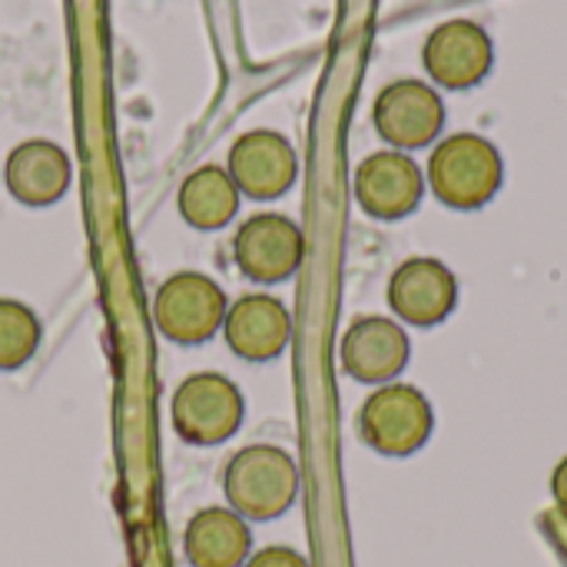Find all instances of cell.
I'll list each match as a JSON object with an SVG mask.
<instances>
[{"instance_id": "obj_16", "label": "cell", "mask_w": 567, "mask_h": 567, "mask_svg": "<svg viewBox=\"0 0 567 567\" xmlns=\"http://www.w3.org/2000/svg\"><path fill=\"white\" fill-rule=\"evenodd\" d=\"M239 189L223 166H199L193 169L176 196L179 216L196 229H223L239 213Z\"/></svg>"}, {"instance_id": "obj_11", "label": "cell", "mask_w": 567, "mask_h": 567, "mask_svg": "<svg viewBox=\"0 0 567 567\" xmlns=\"http://www.w3.org/2000/svg\"><path fill=\"white\" fill-rule=\"evenodd\" d=\"M425 176L402 150H379L355 169V199L375 219H402L419 209Z\"/></svg>"}, {"instance_id": "obj_5", "label": "cell", "mask_w": 567, "mask_h": 567, "mask_svg": "<svg viewBox=\"0 0 567 567\" xmlns=\"http://www.w3.org/2000/svg\"><path fill=\"white\" fill-rule=\"evenodd\" d=\"M246 402L233 379L219 372H196L173 392V429L189 445H219L236 435Z\"/></svg>"}, {"instance_id": "obj_18", "label": "cell", "mask_w": 567, "mask_h": 567, "mask_svg": "<svg viewBox=\"0 0 567 567\" xmlns=\"http://www.w3.org/2000/svg\"><path fill=\"white\" fill-rule=\"evenodd\" d=\"M243 567H312V565L306 561V555H299V551H292V548H286V545H272V548H262V551L249 555Z\"/></svg>"}, {"instance_id": "obj_14", "label": "cell", "mask_w": 567, "mask_h": 567, "mask_svg": "<svg viewBox=\"0 0 567 567\" xmlns=\"http://www.w3.org/2000/svg\"><path fill=\"white\" fill-rule=\"evenodd\" d=\"M73 166L53 140L17 143L3 163V186L23 206H53L70 189Z\"/></svg>"}, {"instance_id": "obj_9", "label": "cell", "mask_w": 567, "mask_h": 567, "mask_svg": "<svg viewBox=\"0 0 567 567\" xmlns=\"http://www.w3.org/2000/svg\"><path fill=\"white\" fill-rule=\"evenodd\" d=\"M226 173L249 199H279L299 176V156L292 143L276 130L243 133L226 159Z\"/></svg>"}, {"instance_id": "obj_19", "label": "cell", "mask_w": 567, "mask_h": 567, "mask_svg": "<svg viewBox=\"0 0 567 567\" xmlns=\"http://www.w3.org/2000/svg\"><path fill=\"white\" fill-rule=\"evenodd\" d=\"M551 495H555V502L567 512V458L558 462V468L551 475Z\"/></svg>"}, {"instance_id": "obj_2", "label": "cell", "mask_w": 567, "mask_h": 567, "mask_svg": "<svg viewBox=\"0 0 567 567\" xmlns=\"http://www.w3.org/2000/svg\"><path fill=\"white\" fill-rule=\"evenodd\" d=\"M505 166L492 140L478 133H452L429 156V186L452 209H482L495 199Z\"/></svg>"}, {"instance_id": "obj_1", "label": "cell", "mask_w": 567, "mask_h": 567, "mask_svg": "<svg viewBox=\"0 0 567 567\" xmlns=\"http://www.w3.org/2000/svg\"><path fill=\"white\" fill-rule=\"evenodd\" d=\"M223 492L246 522H269L289 512L299 492V465L279 445H246L223 468Z\"/></svg>"}, {"instance_id": "obj_13", "label": "cell", "mask_w": 567, "mask_h": 567, "mask_svg": "<svg viewBox=\"0 0 567 567\" xmlns=\"http://www.w3.org/2000/svg\"><path fill=\"white\" fill-rule=\"evenodd\" d=\"M226 346L246 362H269L286 352L292 339V316L272 292H246L229 302L223 319Z\"/></svg>"}, {"instance_id": "obj_7", "label": "cell", "mask_w": 567, "mask_h": 567, "mask_svg": "<svg viewBox=\"0 0 567 567\" xmlns=\"http://www.w3.org/2000/svg\"><path fill=\"white\" fill-rule=\"evenodd\" d=\"M375 130L395 150H422L439 140L445 126V103L435 86L422 80L389 83L372 106Z\"/></svg>"}, {"instance_id": "obj_6", "label": "cell", "mask_w": 567, "mask_h": 567, "mask_svg": "<svg viewBox=\"0 0 567 567\" xmlns=\"http://www.w3.org/2000/svg\"><path fill=\"white\" fill-rule=\"evenodd\" d=\"M233 256L246 279L272 286L296 276L306 256V236L282 213H252L233 236Z\"/></svg>"}, {"instance_id": "obj_3", "label": "cell", "mask_w": 567, "mask_h": 567, "mask_svg": "<svg viewBox=\"0 0 567 567\" xmlns=\"http://www.w3.org/2000/svg\"><path fill=\"white\" fill-rule=\"evenodd\" d=\"M435 429V412L422 389L405 382L379 385L359 409V435L369 449L389 458L419 452Z\"/></svg>"}, {"instance_id": "obj_8", "label": "cell", "mask_w": 567, "mask_h": 567, "mask_svg": "<svg viewBox=\"0 0 567 567\" xmlns=\"http://www.w3.org/2000/svg\"><path fill=\"white\" fill-rule=\"evenodd\" d=\"M389 306L405 326H439L458 306V279L442 259L412 256L389 279Z\"/></svg>"}, {"instance_id": "obj_4", "label": "cell", "mask_w": 567, "mask_h": 567, "mask_svg": "<svg viewBox=\"0 0 567 567\" xmlns=\"http://www.w3.org/2000/svg\"><path fill=\"white\" fill-rule=\"evenodd\" d=\"M226 309L229 299L223 286L196 269L173 272L153 299V319L159 332L176 346L209 342L223 329Z\"/></svg>"}, {"instance_id": "obj_10", "label": "cell", "mask_w": 567, "mask_h": 567, "mask_svg": "<svg viewBox=\"0 0 567 567\" xmlns=\"http://www.w3.org/2000/svg\"><path fill=\"white\" fill-rule=\"evenodd\" d=\"M422 60L439 86L472 90L492 73L495 47L485 27H478L475 20H449L429 33Z\"/></svg>"}, {"instance_id": "obj_17", "label": "cell", "mask_w": 567, "mask_h": 567, "mask_svg": "<svg viewBox=\"0 0 567 567\" xmlns=\"http://www.w3.org/2000/svg\"><path fill=\"white\" fill-rule=\"evenodd\" d=\"M40 346L37 312L10 296H0V372H13L33 359Z\"/></svg>"}, {"instance_id": "obj_15", "label": "cell", "mask_w": 567, "mask_h": 567, "mask_svg": "<svg viewBox=\"0 0 567 567\" xmlns=\"http://www.w3.org/2000/svg\"><path fill=\"white\" fill-rule=\"evenodd\" d=\"M183 545L193 567H243L252 548V532L233 508H203L189 518Z\"/></svg>"}, {"instance_id": "obj_12", "label": "cell", "mask_w": 567, "mask_h": 567, "mask_svg": "<svg viewBox=\"0 0 567 567\" xmlns=\"http://www.w3.org/2000/svg\"><path fill=\"white\" fill-rule=\"evenodd\" d=\"M412 355V342L409 332L402 329V322L385 319V316H362L355 319L339 346V359L342 369L369 385H385L395 382Z\"/></svg>"}]
</instances>
